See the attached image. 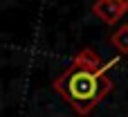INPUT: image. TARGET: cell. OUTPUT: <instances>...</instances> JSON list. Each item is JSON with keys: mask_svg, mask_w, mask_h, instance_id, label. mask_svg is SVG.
<instances>
[{"mask_svg": "<svg viewBox=\"0 0 128 117\" xmlns=\"http://www.w3.org/2000/svg\"><path fill=\"white\" fill-rule=\"evenodd\" d=\"M115 63H117V59L104 63L99 70H83V68L72 65L70 70H65V72L56 79L54 88L76 108V113L86 115V113L92 110V106H94L106 92H110L112 81L106 77V72H108Z\"/></svg>", "mask_w": 128, "mask_h": 117, "instance_id": "obj_1", "label": "cell"}, {"mask_svg": "<svg viewBox=\"0 0 128 117\" xmlns=\"http://www.w3.org/2000/svg\"><path fill=\"white\" fill-rule=\"evenodd\" d=\"M72 65H76V68H83V70H99L104 63L99 61V56L92 52V50H83L76 59H74V63Z\"/></svg>", "mask_w": 128, "mask_h": 117, "instance_id": "obj_3", "label": "cell"}, {"mask_svg": "<svg viewBox=\"0 0 128 117\" xmlns=\"http://www.w3.org/2000/svg\"><path fill=\"white\" fill-rule=\"evenodd\" d=\"M112 45L119 50V52H128V25H124V27H119L115 34H112Z\"/></svg>", "mask_w": 128, "mask_h": 117, "instance_id": "obj_4", "label": "cell"}, {"mask_svg": "<svg viewBox=\"0 0 128 117\" xmlns=\"http://www.w3.org/2000/svg\"><path fill=\"white\" fill-rule=\"evenodd\" d=\"M92 11L104 23L115 25L117 20H122V16L128 11V2H119V0H97L92 5Z\"/></svg>", "mask_w": 128, "mask_h": 117, "instance_id": "obj_2", "label": "cell"}, {"mask_svg": "<svg viewBox=\"0 0 128 117\" xmlns=\"http://www.w3.org/2000/svg\"><path fill=\"white\" fill-rule=\"evenodd\" d=\"M119 2H128V0H119Z\"/></svg>", "mask_w": 128, "mask_h": 117, "instance_id": "obj_5", "label": "cell"}]
</instances>
